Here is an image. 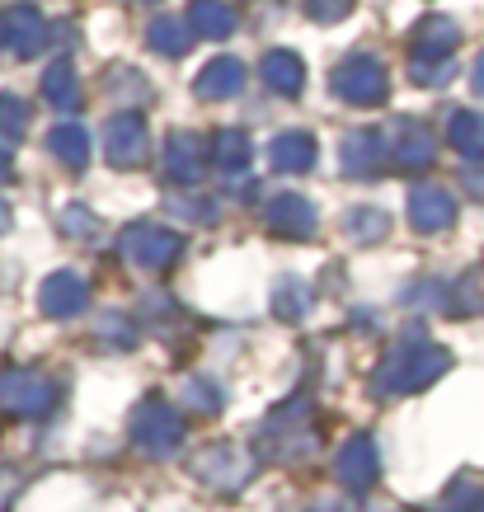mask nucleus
I'll list each match as a JSON object with an SVG mask.
<instances>
[{
    "mask_svg": "<svg viewBox=\"0 0 484 512\" xmlns=\"http://www.w3.org/2000/svg\"><path fill=\"white\" fill-rule=\"evenodd\" d=\"M470 80H475V94H484V52H480V62H475V76Z\"/></svg>",
    "mask_w": 484,
    "mask_h": 512,
    "instance_id": "2f4dec72",
    "label": "nucleus"
},
{
    "mask_svg": "<svg viewBox=\"0 0 484 512\" xmlns=\"http://www.w3.org/2000/svg\"><path fill=\"white\" fill-rule=\"evenodd\" d=\"M329 90L339 94L344 104L372 109V104H381V99H386V90H391V76H386V66L376 62V57L358 52V57H348V62H339L334 71H329Z\"/></svg>",
    "mask_w": 484,
    "mask_h": 512,
    "instance_id": "7ed1b4c3",
    "label": "nucleus"
},
{
    "mask_svg": "<svg viewBox=\"0 0 484 512\" xmlns=\"http://www.w3.org/2000/svg\"><path fill=\"white\" fill-rule=\"evenodd\" d=\"M353 10V0H306V15L320 19V24H334V19H344Z\"/></svg>",
    "mask_w": 484,
    "mask_h": 512,
    "instance_id": "c756f323",
    "label": "nucleus"
},
{
    "mask_svg": "<svg viewBox=\"0 0 484 512\" xmlns=\"http://www.w3.org/2000/svg\"><path fill=\"white\" fill-rule=\"evenodd\" d=\"M5 43L15 57H38L47 47V19L33 10V5H15L5 15Z\"/></svg>",
    "mask_w": 484,
    "mask_h": 512,
    "instance_id": "ddd939ff",
    "label": "nucleus"
},
{
    "mask_svg": "<svg viewBox=\"0 0 484 512\" xmlns=\"http://www.w3.org/2000/svg\"><path fill=\"white\" fill-rule=\"evenodd\" d=\"M5 174H10V156H5V151H0V179H5Z\"/></svg>",
    "mask_w": 484,
    "mask_h": 512,
    "instance_id": "72a5a7b5",
    "label": "nucleus"
},
{
    "mask_svg": "<svg viewBox=\"0 0 484 512\" xmlns=\"http://www.w3.org/2000/svg\"><path fill=\"white\" fill-rule=\"evenodd\" d=\"M386 226H391V221H386L381 207H358V212H348V221H344V231L358 235V240H381Z\"/></svg>",
    "mask_w": 484,
    "mask_h": 512,
    "instance_id": "bb28decb",
    "label": "nucleus"
},
{
    "mask_svg": "<svg viewBox=\"0 0 484 512\" xmlns=\"http://www.w3.org/2000/svg\"><path fill=\"white\" fill-rule=\"evenodd\" d=\"M259 76L273 94H301L306 90V62H301L297 52H268L264 62H259Z\"/></svg>",
    "mask_w": 484,
    "mask_h": 512,
    "instance_id": "6ab92c4d",
    "label": "nucleus"
},
{
    "mask_svg": "<svg viewBox=\"0 0 484 512\" xmlns=\"http://www.w3.org/2000/svg\"><path fill=\"white\" fill-rule=\"evenodd\" d=\"M386 137H391V165H400V170H423V165H433V156H438L433 132L423 123H414V118H400L395 132H386Z\"/></svg>",
    "mask_w": 484,
    "mask_h": 512,
    "instance_id": "1a4fd4ad",
    "label": "nucleus"
},
{
    "mask_svg": "<svg viewBox=\"0 0 484 512\" xmlns=\"http://www.w3.org/2000/svg\"><path fill=\"white\" fill-rule=\"evenodd\" d=\"M193 90L203 94V99H235V94L245 90V66L235 62V57H217V62L203 66V76Z\"/></svg>",
    "mask_w": 484,
    "mask_h": 512,
    "instance_id": "aec40b11",
    "label": "nucleus"
},
{
    "mask_svg": "<svg viewBox=\"0 0 484 512\" xmlns=\"http://www.w3.org/2000/svg\"><path fill=\"white\" fill-rule=\"evenodd\" d=\"M386 160H391V137H386L381 127H358V132H348V137L339 141V165H344V174H353V179L376 174Z\"/></svg>",
    "mask_w": 484,
    "mask_h": 512,
    "instance_id": "423d86ee",
    "label": "nucleus"
},
{
    "mask_svg": "<svg viewBox=\"0 0 484 512\" xmlns=\"http://www.w3.org/2000/svg\"><path fill=\"white\" fill-rule=\"evenodd\" d=\"M306 306H311V292H306V282H297V278L282 282V292H278V315H282V320L301 315Z\"/></svg>",
    "mask_w": 484,
    "mask_h": 512,
    "instance_id": "c85d7f7f",
    "label": "nucleus"
},
{
    "mask_svg": "<svg viewBox=\"0 0 484 512\" xmlns=\"http://www.w3.org/2000/svg\"><path fill=\"white\" fill-rule=\"evenodd\" d=\"M268 165L278 174H306L315 165V137L311 132H282L268 141Z\"/></svg>",
    "mask_w": 484,
    "mask_h": 512,
    "instance_id": "dca6fc26",
    "label": "nucleus"
},
{
    "mask_svg": "<svg viewBox=\"0 0 484 512\" xmlns=\"http://www.w3.org/2000/svg\"><path fill=\"white\" fill-rule=\"evenodd\" d=\"M165 170H170V179H179V184H198L203 170H207L203 137H193V132H174V137L165 141Z\"/></svg>",
    "mask_w": 484,
    "mask_h": 512,
    "instance_id": "4468645a",
    "label": "nucleus"
},
{
    "mask_svg": "<svg viewBox=\"0 0 484 512\" xmlns=\"http://www.w3.org/2000/svg\"><path fill=\"white\" fill-rule=\"evenodd\" d=\"M5 226H10V212H5V202H0V235H5Z\"/></svg>",
    "mask_w": 484,
    "mask_h": 512,
    "instance_id": "473e14b6",
    "label": "nucleus"
},
{
    "mask_svg": "<svg viewBox=\"0 0 484 512\" xmlns=\"http://www.w3.org/2000/svg\"><path fill=\"white\" fill-rule=\"evenodd\" d=\"M43 94H47V104H57V109H71V104L80 99L76 66L66 62V57H57V62L43 71Z\"/></svg>",
    "mask_w": 484,
    "mask_h": 512,
    "instance_id": "b1692460",
    "label": "nucleus"
},
{
    "mask_svg": "<svg viewBox=\"0 0 484 512\" xmlns=\"http://www.w3.org/2000/svg\"><path fill=\"white\" fill-rule=\"evenodd\" d=\"M456 43H461V29H456V19L447 15H428L414 29V62H409V71H414V80L419 85H438V80L452 76V52Z\"/></svg>",
    "mask_w": 484,
    "mask_h": 512,
    "instance_id": "f257e3e1",
    "label": "nucleus"
},
{
    "mask_svg": "<svg viewBox=\"0 0 484 512\" xmlns=\"http://www.w3.org/2000/svg\"><path fill=\"white\" fill-rule=\"evenodd\" d=\"M193 470H198V480L217 484V489H240V484L250 480V461L231 447V442H217V447H207L193 456Z\"/></svg>",
    "mask_w": 484,
    "mask_h": 512,
    "instance_id": "6e6552de",
    "label": "nucleus"
},
{
    "mask_svg": "<svg viewBox=\"0 0 484 512\" xmlns=\"http://www.w3.org/2000/svg\"><path fill=\"white\" fill-rule=\"evenodd\" d=\"M132 442H137L141 451H151V456H170V451L184 442V419H179V409L165 400L137 404V414H132Z\"/></svg>",
    "mask_w": 484,
    "mask_h": 512,
    "instance_id": "20e7f679",
    "label": "nucleus"
},
{
    "mask_svg": "<svg viewBox=\"0 0 484 512\" xmlns=\"http://www.w3.org/2000/svg\"><path fill=\"white\" fill-rule=\"evenodd\" d=\"M264 226L268 235H282V240H306L315 231V207L306 198H273L264 212Z\"/></svg>",
    "mask_w": 484,
    "mask_h": 512,
    "instance_id": "f8f14e48",
    "label": "nucleus"
},
{
    "mask_svg": "<svg viewBox=\"0 0 484 512\" xmlns=\"http://www.w3.org/2000/svg\"><path fill=\"white\" fill-rule=\"evenodd\" d=\"M447 137H452V146L461 151V156H484V118L480 113H470V109H461V113H452V123H447Z\"/></svg>",
    "mask_w": 484,
    "mask_h": 512,
    "instance_id": "393cba45",
    "label": "nucleus"
},
{
    "mask_svg": "<svg viewBox=\"0 0 484 512\" xmlns=\"http://www.w3.org/2000/svg\"><path fill=\"white\" fill-rule=\"evenodd\" d=\"M456 217V202L447 188L438 184H419L414 193H409V221H414V231L433 235V231H447Z\"/></svg>",
    "mask_w": 484,
    "mask_h": 512,
    "instance_id": "9b49d317",
    "label": "nucleus"
},
{
    "mask_svg": "<svg viewBox=\"0 0 484 512\" xmlns=\"http://www.w3.org/2000/svg\"><path fill=\"white\" fill-rule=\"evenodd\" d=\"M0 43H5V15H0Z\"/></svg>",
    "mask_w": 484,
    "mask_h": 512,
    "instance_id": "f704fd0d",
    "label": "nucleus"
},
{
    "mask_svg": "<svg viewBox=\"0 0 484 512\" xmlns=\"http://www.w3.org/2000/svg\"><path fill=\"white\" fill-rule=\"evenodd\" d=\"M184 400H188V409H198V414H217L221 409L217 386H207V381H198V376H188L184 381Z\"/></svg>",
    "mask_w": 484,
    "mask_h": 512,
    "instance_id": "cd10ccee",
    "label": "nucleus"
},
{
    "mask_svg": "<svg viewBox=\"0 0 484 512\" xmlns=\"http://www.w3.org/2000/svg\"><path fill=\"white\" fill-rule=\"evenodd\" d=\"M85 301H90L85 278H76V273H57V278L43 282V292H38V311L52 315V320H66V315H76Z\"/></svg>",
    "mask_w": 484,
    "mask_h": 512,
    "instance_id": "2eb2a0df",
    "label": "nucleus"
},
{
    "mask_svg": "<svg viewBox=\"0 0 484 512\" xmlns=\"http://www.w3.org/2000/svg\"><path fill=\"white\" fill-rule=\"evenodd\" d=\"M151 47H156L160 57H184L188 43H193V29H188V19H174V15H160L156 24H151Z\"/></svg>",
    "mask_w": 484,
    "mask_h": 512,
    "instance_id": "5701e85b",
    "label": "nucleus"
},
{
    "mask_svg": "<svg viewBox=\"0 0 484 512\" xmlns=\"http://www.w3.org/2000/svg\"><path fill=\"white\" fill-rule=\"evenodd\" d=\"M0 409L15 419H38L52 409V381L43 372H5L0 376Z\"/></svg>",
    "mask_w": 484,
    "mask_h": 512,
    "instance_id": "39448f33",
    "label": "nucleus"
},
{
    "mask_svg": "<svg viewBox=\"0 0 484 512\" xmlns=\"http://www.w3.org/2000/svg\"><path fill=\"white\" fill-rule=\"evenodd\" d=\"M212 156H217V170L226 174V184H245V170H250V137L226 127L217 141H212Z\"/></svg>",
    "mask_w": 484,
    "mask_h": 512,
    "instance_id": "412c9836",
    "label": "nucleus"
},
{
    "mask_svg": "<svg viewBox=\"0 0 484 512\" xmlns=\"http://www.w3.org/2000/svg\"><path fill=\"white\" fill-rule=\"evenodd\" d=\"M447 372V353L442 348H395L386 362H381V372H376L372 390L376 395H409V390L428 386L433 376Z\"/></svg>",
    "mask_w": 484,
    "mask_h": 512,
    "instance_id": "f03ea898",
    "label": "nucleus"
},
{
    "mask_svg": "<svg viewBox=\"0 0 484 512\" xmlns=\"http://www.w3.org/2000/svg\"><path fill=\"white\" fill-rule=\"evenodd\" d=\"M47 151L62 160V165H71V170H85V160H90V132L80 123H57L47 132Z\"/></svg>",
    "mask_w": 484,
    "mask_h": 512,
    "instance_id": "4be33fe9",
    "label": "nucleus"
},
{
    "mask_svg": "<svg viewBox=\"0 0 484 512\" xmlns=\"http://www.w3.org/2000/svg\"><path fill=\"white\" fill-rule=\"evenodd\" d=\"M29 132V104L19 94H0V141H19Z\"/></svg>",
    "mask_w": 484,
    "mask_h": 512,
    "instance_id": "a878e982",
    "label": "nucleus"
},
{
    "mask_svg": "<svg viewBox=\"0 0 484 512\" xmlns=\"http://www.w3.org/2000/svg\"><path fill=\"white\" fill-rule=\"evenodd\" d=\"M151 151V132H146V118L141 113H118L109 123V160L118 170L127 165H141Z\"/></svg>",
    "mask_w": 484,
    "mask_h": 512,
    "instance_id": "9d476101",
    "label": "nucleus"
},
{
    "mask_svg": "<svg viewBox=\"0 0 484 512\" xmlns=\"http://www.w3.org/2000/svg\"><path fill=\"white\" fill-rule=\"evenodd\" d=\"M62 226L71 235H94V217H90V212H80V207H66V212H62Z\"/></svg>",
    "mask_w": 484,
    "mask_h": 512,
    "instance_id": "7c9ffc66",
    "label": "nucleus"
},
{
    "mask_svg": "<svg viewBox=\"0 0 484 512\" xmlns=\"http://www.w3.org/2000/svg\"><path fill=\"white\" fill-rule=\"evenodd\" d=\"M339 480L348 484V489H367V484L376 480V447H372V437H348L344 447H339Z\"/></svg>",
    "mask_w": 484,
    "mask_h": 512,
    "instance_id": "f3484780",
    "label": "nucleus"
},
{
    "mask_svg": "<svg viewBox=\"0 0 484 512\" xmlns=\"http://www.w3.org/2000/svg\"><path fill=\"white\" fill-rule=\"evenodd\" d=\"M123 254L127 259H137L141 268H165L174 254H179V235L165 231V226L141 221V226H127L123 231Z\"/></svg>",
    "mask_w": 484,
    "mask_h": 512,
    "instance_id": "0eeeda50",
    "label": "nucleus"
},
{
    "mask_svg": "<svg viewBox=\"0 0 484 512\" xmlns=\"http://www.w3.org/2000/svg\"><path fill=\"white\" fill-rule=\"evenodd\" d=\"M184 19L193 38H226L235 29V5L231 0H188Z\"/></svg>",
    "mask_w": 484,
    "mask_h": 512,
    "instance_id": "a211bd4d",
    "label": "nucleus"
}]
</instances>
